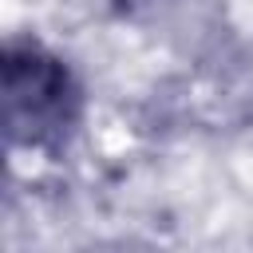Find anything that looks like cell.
<instances>
[{
	"label": "cell",
	"mask_w": 253,
	"mask_h": 253,
	"mask_svg": "<svg viewBox=\"0 0 253 253\" xmlns=\"http://www.w3.org/2000/svg\"><path fill=\"white\" fill-rule=\"evenodd\" d=\"M83 123V87L71 63L36 36L4 43V134L8 146L59 154Z\"/></svg>",
	"instance_id": "1"
}]
</instances>
